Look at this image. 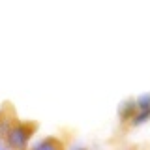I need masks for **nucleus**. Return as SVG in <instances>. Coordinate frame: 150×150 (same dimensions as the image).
<instances>
[{
	"instance_id": "nucleus-1",
	"label": "nucleus",
	"mask_w": 150,
	"mask_h": 150,
	"mask_svg": "<svg viewBox=\"0 0 150 150\" xmlns=\"http://www.w3.org/2000/svg\"><path fill=\"white\" fill-rule=\"evenodd\" d=\"M30 139V126L28 124H17L15 128L8 131V144L13 150H23Z\"/></svg>"
},
{
	"instance_id": "nucleus-2",
	"label": "nucleus",
	"mask_w": 150,
	"mask_h": 150,
	"mask_svg": "<svg viewBox=\"0 0 150 150\" xmlns=\"http://www.w3.org/2000/svg\"><path fill=\"white\" fill-rule=\"evenodd\" d=\"M60 148H62V144H60L56 139L49 137V139H43L40 144H36L32 150H60Z\"/></svg>"
},
{
	"instance_id": "nucleus-3",
	"label": "nucleus",
	"mask_w": 150,
	"mask_h": 150,
	"mask_svg": "<svg viewBox=\"0 0 150 150\" xmlns=\"http://www.w3.org/2000/svg\"><path fill=\"white\" fill-rule=\"evenodd\" d=\"M77 150H83V148H77Z\"/></svg>"
},
{
	"instance_id": "nucleus-4",
	"label": "nucleus",
	"mask_w": 150,
	"mask_h": 150,
	"mask_svg": "<svg viewBox=\"0 0 150 150\" xmlns=\"http://www.w3.org/2000/svg\"><path fill=\"white\" fill-rule=\"evenodd\" d=\"M0 150H4V148H0Z\"/></svg>"
}]
</instances>
